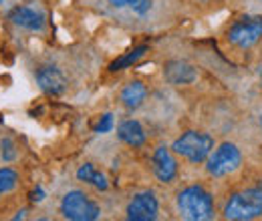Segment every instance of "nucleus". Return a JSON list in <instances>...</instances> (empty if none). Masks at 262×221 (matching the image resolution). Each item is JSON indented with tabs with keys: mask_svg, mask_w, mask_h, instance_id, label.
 <instances>
[{
	"mask_svg": "<svg viewBox=\"0 0 262 221\" xmlns=\"http://www.w3.org/2000/svg\"><path fill=\"white\" fill-rule=\"evenodd\" d=\"M61 213L71 221H95L101 215V209L83 191H69L61 201Z\"/></svg>",
	"mask_w": 262,
	"mask_h": 221,
	"instance_id": "nucleus-5",
	"label": "nucleus"
},
{
	"mask_svg": "<svg viewBox=\"0 0 262 221\" xmlns=\"http://www.w3.org/2000/svg\"><path fill=\"white\" fill-rule=\"evenodd\" d=\"M242 165V153L234 143H222L218 149H212L206 159V171L214 177H226L238 171Z\"/></svg>",
	"mask_w": 262,
	"mask_h": 221,
	"instance_id": "nucleus-4",
	"label": "nucleus"
},
{
	"mask_svg": "<svg viewBox=\"0 0 262 221\" xmlns=\"http://www.w3.org/2000/svg\"><path fill=\"white\" fill-rule=\"evenodd\" d=\"M36 83H38V87H40L42 93L53 95V96L65 93V89H67L65 75L61 72V68L53 66V64L38 68V72H36Z\"/></svg>",
	"mask_w": 262,
	"mask_h": 221,
	"instance_id": "nucleus-9",
	"label": "nucleus"
},
{
	"mask_svg": "<svg viewBox=\"0 0 262 221\" xmlns=\"http://www.w3.org/2000/svg\"><path fill=\"white\" fill-rule=\"evenodd\" d=\"M262 215V191L254 189L238 191L230 195L224 205V217L232 221H250Z\"/></svg>",
	"mask_w": 262,
	"mask_h": 221,
	"instance_id": "nucleus-3",
	"label": "nucleus"
},
{
	"mask_svg": "<svg viewBox=\"0 0 262 221\" xmlns=\"http://www.w3.org/2000/svg\"><path fill=\"white\" fill-rule=\"evenodd\" d=\"M147 53V46L145 44H141V46H135V48H131V51H127L125 55H121L119 59H115L113 63L109 64V70H123V68H129L133 63H137L143 55Z\"/></svg>",
	"mask_w": 262,
	"mask_h": 221,
	"instance_id": "nucleus-15",
	"label": "nucleus"
},
{
	"mask_svg": "<svg viewBox=\"0 0 262 221\" xmlns=\"http://www.w3.org/2000/svg\"><path fill=\"white\" fill-rule=\"evenodd\" d=\"M164 77L169 85H192L198 81V70L186 61H167L164 64Z\"/></svg>",
	"mask_w": 262,
	"mask_h": 221,
	"instance_id": "nucleus-10",
	"label": "nucleus"
},
{
	"mask_svg": "<svg viewBox=\"0 0 262 221\" xmlns=\"http://www.w3.org/2000/svg\"><path fill=\"white\" fill-rule=\"evenodd\" d=\"M8 18L27 31H42L45 29V14L40 10H34L31 6H16L8 12Z\"/></svg>",
	"mask_w": 262,
	"mask_h": 221,
	"instance_id": "nucleus-11",
	"label": "nucleus"
},
{
	"mask_svg": "<svg viewBox=\"0 0 262 221\" xmlns=\"http://www.w3.org/2000/svg\"><path fill=\"white\" fill-rule=\"evenodd\" d=\"M262 38V16H242L228 31V40L238 48H250Z\"/></svg>",
	"mask_w": 262,
	"mask_h": 221,
	"instance_id": "nucleus-6",
	"label": "nucleus"
},
{
	"mask_svg": "<svg viewBox=\"0 0 262 221\" xmlns=\"http://www.w3.org/2000/svg\"><path fill=\"white\" fill-rule=\"evenodd\" d=\"M212 149H214V139L204 131H186L171 145V151L176 155H182L192 165L204 163L210 157Z\"/></svg>",
	"mask_w": 262,
	"mask_h": 221,
	"instance_id": "nucleus-2",
	"label": "nucleus"
},
{
	"mask_svg": "<svg viewBox=\"0 0 262 221\" xmlns=\"http://www.w3.org/2000/svg\"><path fill=\"white\" fill-rule=\"evenodd\" d=\"M18 185V173L10 167H4L0 169V195L2 193H10Z\"/></svg>",
	"mask_w": 262,
	"mask_h": 221,
	"instance_id": "nucleus-16",
	"label": "nucleus"
},
{
	"mask_svg": "<svg viewBox=\"0 0 262 221\" xmlns=\"http://www.w3.org/2000/svg\"><path fill=\"white\" fill-rule=\"evenodd\" d=\"M113 129V115L111 113H105V115H101V119H99V123L93 127V131L95 133H109Z\"/></svg>",
	"mask_w": 262,
	"mask_h": 221,
	"instance_id": "nucleus-17",
	"label": "nucleus"
},
{
	"mask_svg": "<svg viewBox=\"0 0 262 221\" xmlns=\"http://www.w3.org/2000/svg\"><path fill=\"white\" fill-rule=\"evenodd\" d=\"M160 203L151 191L137 193L127 205V219L129 221H154L158 219Z\"/></svg>",
	"mask_w": 262,
	"mask_h": 221,
	"instance_id": "nucleus-7",
	"label": "nucleus"
},
{
	"mask_svg": "<svg viewBox=\"0 0 262 221\" xmlns=\"http://www.w3.org/2000/svg\"><path fill=\"white\" fill-rule=\"evenodd\" d=\"M0 147H2V159L4 161H12V159L16 157V149H14V143L10 139H4L0 143Z\"/></svg>",
	"mask_w": 262,
	"mask_h": 221,
	"instance_id": "nucleus-18",
	"label": "nucleus"
},
{
	"mask_svg": "<svg viewBox=\"0 0 262 221\" xmlns=\"http://www.w3.org/2000/svg\"><path fill=\"white\" fill-rule=\"evenodd\" d=\"M178 211L184 219L208 221L214 217V199L202 185H190L178 193Z\"/></svg>",
	"mask_w": 262,
	"mask_h": 221,
	"instance_id": "nucleus-1",
	"label": "nucleus"
},
{
	"mask_svg": "<svg viewBox=\"0 0 262 221\" xmlns=\"http://www.w3.org/2000/svg\"><path fill=\"white\" fill-rule=\"evenodd\" d=\"M260 127H262V115H260Z\"/></svg>",
	"mask_w": 262,
	"mask_h": 221,
	"instance_id": "nucleus-23",
	"label": "nucleus"
},
{
	"mask_svg": "<svg viewBox=\"0 0 262 221\" xmlns=\"http://www.w3.org/2000/svg\"><path fill=\"white\" fill-rule=\"evenodd\" d=\"M129 8L135 12V14L143 16V14H147V12H149V8H151V0H135Z\"/></svg>",
	"mask_w": 262,
	"mask_h": 221,
	"instance_id": "nucleus-19",
	"label": "nucleus"
},
{
	"mask_svg": "<svg viewBox=\"0 0 262 221\" xmlns=\"http://www.w3.org/2000/svg\"><path fill=\"white\" fill-rule=\"evenodd\" d=\"M31 199H33V201H42V199H45V193H42V189L38 187L36 191H33V197H31Z\"/></svg>",
	"mask_w": 262,
	"mask_h": 221,
	"instance_id": "nucleus-21",
	"label": "nucleus"
},
{
	"mask_svg": "<svg viewBox=\"0 0 262 221\" xmlns=\"http://www.w3.org/2000/svg\"><path fill=\"white\" fill-rule=\"evenodd\" d=\"M135 0H109V4L111 6H115V8H125V6H131Z\"/></svg>",
	"mask_w": 262,
	"mask_h": 221,
	"instance_id": "nucleus-20",
	"label": "nucleus"
},
{
	"mask_svg": "<svg viewBox=\"0 0 262 221\" xmlns=\"http://www.w3.org/2000/svg\"><path fill=\"white\" fill-rule=\"evenodd\" d=\"M258 189H260V191H262V181H260V183H258Z\"/></svg>",
	"mask_w": 262,
	"mask_h": 221,
	"instance_id": "nucleus-22",
	"label": "nucleus"
},
{
	"mask_svg": "<svg viewBox=\"0 0 262 221\" xmlns=\"http://www.w3.org/2000/svg\"><path fill=\"white\" fill-rule=\"evenodd\" d=\"M117 137H119L125 145H129V147H141V145L145 143V131H143L141 123L135 121V119H125V121H121V123L117 125Z\"/></svg>",
	"mask_w": 262,
	"mask_h": 221,
	"instance_id": "nucleus-12",
	"label": "nucleus"
},
{
	"mask_svg": "<svg viewBox=\"0 0 262 221\" xmlns=\"http://www.w3.org/2000/svg\"><path fill=\"white\" fill-rule=\"evenodd\" d=\"M145 96H147V87L141 81H131L121 91V103H123L125 109L135 111V109H139L143 105Z\"/></svg>",
	"mask_w": 262,
	"mask_h": 221,
	"instance_id": "nucleus-13",
	"label": "nucleus"
},
{
	"mask_svg": "<svg viewBox=\"0 0 262 221\" xmlns=\"http://www.w3.org/2000/svg\"><path fill=\"white\" fill-rule=\"evenodd\" d=\"M0 2H4V0H0Z\"/></svg>",
	"mask_w": 262,
	"mask_h": 221,
	"instance_id": "nucleus-24",
	"label": "nucleus"
},
{
	"mask_svg": "<svg viewBox=\"0 0 262 221\" xmlns=\"http://www.w3.org/2000/svg\"><path fill=\"white\" fill-rule=\"evenodd\" d=\"M154 175L160 183H171L178 177V161L173 157V151L167 147H158L154 151Z\"/></svg>",
	"mask_w": 262,
	"mask_h": 221,
	"instance_id": "nucleus-8",
	"label": "nucleus"
},
{
	"mask_svg": "<svg viewBox=\"0 0 262 221\" xmlns=\"http://www.w3.org/2000/svg\"><path fill=\"white\" fill-rule=\"evenodd\" d=\"M77 179H79V181H85V183H89V185H93V187H97L99 191H107V187H109L105 175L99 171L93 163L81 165V167L77 169Z\"/></svg>",
	"mask_w": 262,
	"mask_h": 221,
	"instance_id": "nucleus-14",
	"label": "nucleus"
}]
</instances>
